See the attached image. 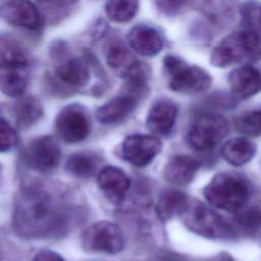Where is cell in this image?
<instances>
[{
	"label": "cell",
	"instance_id": "obj_23",
	"mask_svg": "<svg viewBox=\"0 0 261 261\" xmlns=\"http://www.w3.org/2000/svg\"><path fill=\"white\" fill-rule=\"evenodd\" d=\"M220 154L227 163L233 166H241L253 158L255 146L246 138H233L223 144Z\"/></svg>",
	"mask_w": 261,
	"mask_h": 261
},
{
	"label": "cell",
	"instance_id": "obj_17",
	"mask_svg": "<svg viewBox=\"0 0 261 261\" xmlns=\"http://www.w3.org/2000/svg\"><path fill=\"white\" fill-rule=\"evenodd\" d=\"M177 117V106L168 99H159L151 106L146 125L155 136H167L172 130Z\"/></svg>",
	"mask_w": 261,
	"mask_h": 261
},
{
	"label": "cell",
	"instance_id": "obj_21",
	"mask_svg": "<svg viewBox=\"0 0 261 261\" xmlns=\"http://www.w3.org/2000/svg\"><path fill=\"white\" fill-rule=\"evenodd\" d=\"M189 200L190 199L185 194L175 190L162 192L155 206L157 217L162 222H167L175 216H180L186 209Z\"/></svg>",
	"mask_w": 261,
	"mask_h": 261
},
{
	"label": "cell",
	"instance_id": "obj_31",
	"mask_svg": "<svg viewBox=\"0 0 261 261\" xmlns=\"http://www.w3.org/2000/svg\"><path fill=\"white\" fill-rule=\"evenodd\" d=\"M17 144V135L13 126L4 118H1V152H9Z\"/></svg>",
	"mask_w": 261,
	"mask_h": 261
},
{
	"label": "cell",
	"instance_id": "obj_16",
	"mask_svg": "<svg viewBox=\"0 0 261 261\" xmlns=\"http://www.w3.org/2000/svg\"><path fill=\"white\" fill-rule=\"evenodd\" d=\"M97 184L105 197L113 204L123 201L130 180L126 173L116 166H105L97 174Z\"/></svg>",
	"mask_w": 261,
	"mask_h": 261
},
{
	"label": "cell",
	"instance_id": "obj_20",
	"mask_svg": "<svg viewBox=\"0 0 261 261\" xmlns=\"http://www.w3.org/2000/svg\"><path fill=\"white\" fill-rule=\"evenodd\" d=\"M29 67L15 65H1L0 88L4 95L18 98L25 91L29 81Z\"/></svg>",
	"mask_w": 261,
	"mask_h": 261
},
{
	"label": "cell",
	"instance_id": "obj_24",
	"mask_svg": "<svg viewBox=\"0 0 261 261\" xmlns=\"http://www.w3.org/2000/svg\"><path fill=\"white\" fill-rule=\"evenodd\" d=\"M29 51L10 37H1V65L29 67L31 64Z\"/></svg>",
	"mask_w": 261,
	"mask_h": 261
},
{
	"label": "cell",
	"instance_id": "obj_32",
	"mask_svg": "<svg viewBox=\"0 0 261 261\" xmlns=\"http://www.w3.org/2000/svg\"><path fill=\"white\" fill-rule=\"evenodd\" d=\"M32 261H65L61 255L51 250L39 251Z\"/></svg>",
	"mask_w": 261,
	"mask_h": 261
},
{
	"label": "cell",
	"instance_id": "obj_6",
	"mask_svg": "<svg viewBox=\"0 0 261 261\" xmlns=\"http://www.w3.org/2000/svg\"><path fill=\"white\" fill-rule=\"evenodd\" d=\"M180 218L188 229L207 239L223 240L234 236L233 227L221 215L198 200H189Z\"/></svg>",
	"mask_w": 261,
	"mask_h": 261
},
{
	"label": "cell",
	"instance_id": "obj_34",
	"mask_svg": "<svg viewBox=\"0 0 261 261\" xmlns=\"http://www.w3.org/2000/svg\"><path fill=\"white\" fill-rule=\"evenodd\" d=\"M40 2H52V1H55V0H39Z\"/></svg>",
	"mask_w": 261,
	"mask_h": 261
},
{
	"label": "cell",
	"instance_id": "obj_33",
	"mask_svg": "<svg viewBox=\"0 0 261 261\" xmlns=\"http://www.w3.org/2000/svg\"><path fill=\"white\" fill-rule=\"evenodd\" d=\"M209 261H236V260L230 254L226 252H220L215 256H213Z\"/></svg>",
	"mask_w": 261,
	"mask_h": 261
},
{
	"label": "cell",
	"instance_id": "obj_9",
	"mask_svg": "<svg viewBox=\"0 0 261 261\" xmlns=\"http://www.w3.org/2000/svg\"><path fill=\"white\" fill-rule=\"evenodd\" d=\"M227 120L218 114H203L191 126L187 141L197 151L215 148L228 133Z\"/></svg>",
	"mask_w": 261,
	"mask_h": 261
},
{
	"label": "cell",
	"instance_id": "obj_4",
	"mask_svg": "<svg viewBox=\"0 0 261 261\" xmlns=\"http://www.w3.org/2000/svg\"><path fill=\"white\" fill-rule=\"evenodd\" d=\"M50 55L55 61V79L64 87L81 89L91 80V67L94 58L90 54L73 56L63 42H56L51 46Z\"/></svg>",
	"mask_w": 261,
	"mask_h": 261
},
{
	"label": "cell",
	"instance_id": "obj_27",
	"mask_svg": "<svg viewBox=\"0 0 261 261\" xmlns=\"http://www.w3.org/2000/svg\"><path fill=\"white\" fill-rule=\"evenodd\" d=\"M240 15L242 30L261 33V2L247 0L240 7Z\"/></svg>",
	"mask_w": 261,
	"mask_h": 261
},
{
	"label": "cell",
	"instance_id": "obj_22",
	"mask_svg": "<svg viewBox=\"0 0 261 261\" xmlns=\"http://www.w3.org/2000/svg\"><path fill=\"white\" fill-rule=\"evenodd\" d=\"M13 115L21 128L33 126L43 116L41 102L33 96H20L13 104Z\"/></svg>",
	"mask_w": 261,
	"mask_h": 261
},
{
	"label": "cell",
	"instance_id": "obj_1",
	"mask_svg": "<svg viewBox=\"0 0 261 261\" xmlns=\"http://www.w3.org/2000/svg\"><path fill=\"white\" fill-rule=\"evenodd\" d=\"M79 209L67 191L34 182L22 188L15 197L13 227L23 239H58L77 220Z\"/></svg>",
	"mask_w": 261,
	"mask_h": 261
},
{
	"label": "cell",
	"instance_id": "obj_7",
	"mask_svg": "<svg viewBox=\"0 0 261 261\" xmlns=\"http://www.w3.org/2000/svg\"><path fill=\"white\" fill-rule=\"evenodd\" d=\"M81 245L83 250L88 253L115 255L123 250L124 238L117 224L101 220L84 229Z\"/></svg>",
	"mask_w": 261,
	"mask_h": 261
},
{
	"label": "cell",
	"instance_id": "obj_11",
	"mask_svg": "<svg viewBox=\"0 0 261 261\" xmlns=\"http://www.w3.org/2000/svg\"><path fill=\"white\" fill-rule=\"evenodd\" d=\"M162 144L156 136L136 134L127 136L118 146L117 154L137 167L149 165L160 153Z\"/></svg>",
	"mask_w": 261,
	"mask_h": 261
},
{
	"label": "cell",
	"instance_id": "obj_13",
	"mask_svg": "<svg viewBox=\"0 0 261 261\" xmlns=\"http://www.w3.org/2000/svg\"><path fill=\"white\" fill-rule=\"evenodd\" d=\"M126 39L129 48L142 56H155L163 48L161 35L155 28L149 24H136L129 30Z\"/></svg>",
	"mask_w": 261,
	"mask_h": 261
},
{
	"label": "cell",
	"instance_id": "obj_25",
	"mask_svg": "<svg viewBox=\"0 0 261 261\" xmlns=\"http://www.w3.org/2000/svg\"><path fill=\"white\" fill-rule=\"evenodd\" d=\"M98 158L87 152H77L71 154L65 162V170L75 176L81 178H87L94 175L98 169Z\"/></svg>",
	"mask_w": 261,
	"mask_h": 261
},
{
	"label": "cell",
	"instance_id": "obj_29",
	"mask_svg": "<svg viewBox=\"0 0 261 261\" xmlns=\"http://www.w3.org/2000/svg\"><path fill=\"white\" fill-rule=\"evenodd\" d=\"M236 222L247 228V229H253L258 228V226L261 224V212L256 209H249V210H240L237 212Z\"/></svg>",
	"mask_w": 261,
	"mask_h": 261
},
{
	"label": "cell",
	"instance_id": "obj_2",
	"mask_svg": "<svg viewBox=\"0 0 261 261\" xmlns=\"http://www.w3.org/2000/svg\"><path fill=\"white\" fill-rule=\"evenodd\" d=\"M251 192V184L243 175L234 172H220L207 184L203 195L211 206L237 213L246 206Z\"/></svg>",
	"mask_w": 261,
	"mask_h": 261
},
{
	"label": "cell",
	"instance_id": "obj_10",
	"mask_svg": "<svg viewBox=\"0 0 261 261\" xmlns=\"http://www.w3.org/2000/svg\"><path fill=\"white\" fill-rule=\"evenodd\" d=\"M61 158V150L58 142L52 136L38 137L25 146L23 160L32 169L48 173L54 170Z\"/></svg>",
	"mask_w": 261,
	"mask_h": 261
},
{
	"label": "cell",
	"instance_id": "obj_8",
	"mask_svg": "<svg viewBox=\"0 0 261 261\" xmlns=\"http://www.w3.org/2000/svg\"><path fill=\"white\" fill-rule=\"evenodd\" d=\"M54 130L67 144L84 141L91 133V119L87 109L77 103L66 105L55 117Z\"/></svg>",
	"mask_w": 261,
	"mask_h": 261
},
{
	"label": "cell",
	"instance_id": "obj_15",
	"mask_svg": "<svg viewBox=\"0 0 261 261\" xmlns=\"http://www.w3.org/2000/svg\"><path fill=\"white\" fill-rule=\"evenodd\" d=\"M104 55L107 65L116 75L124 80L132 75L142 64L118 39L111 40L105 45Z\"/></svg>",
	"mask_w": 261,
	"mask_h": 261
},
{
	"label": "cell",
	"instance_id": "obj_12",
	"mask_svg": "<svg viewBox=\"0 0 261 261\" xmlns=\"http://www.w3.org/2000/svg\"><path fill=\"white\" fill-rule=\"evenodd\" d=\"M1 16L5 22L29 31H39L43 23L39 9L30 0H8L3 2Z\"/></svg>",
	"mask_w": 261,
	"mask_h": 261
},
{
	"label": "cell",
	"instance_id": "obj_30",
	"mask_svg": "<svg viewBox=\"0 0 261 261\" xmlns=\"http://www.w3.org/2000/svg\"><path fill=\"white\" fill-rule=\"evenodd\" d=\"M191 0H154L156 8L165 15L175 16L182 12Z\"/></svg>",
	"mask_w": 261,
	"mask_h": 261
},
{
	"label": "cell",
	"instance_id": "obj_19",
	"mask_svg": "<svg viewBox=\"0 0 261 261\" xmlns=\"http://www.w3.org/2000/svg\"><path fill=\"white\" fill-rule=\"evenodd\" d=\"M200 163L188 155H174L164 166L163 177L176 186H187L194 179Z\"/></svg>",
	"mask_w": 261,
	"mask_h": 261
},
{
	"label": "cell",
	"instance_id": "obj_3",
	"mask_svg": "<svg viewBox=\"0 0 261 261\" xmlns=\"http://www.w3.org/2000/svg\"><path fill=\"white\" fill-rule=\"evenodd\" d=\"M261 60V33L241 30L224 37L210 53L215 67L225 68Z\"/></svg>",
	"mask_w": 261,
	"mask_h": 261
},
{
	"label": "cell",
	"instance_id": "obj_18",
	"mask_svg": "<svg viewBox=\"0 0 261 261\" xmlns=\"http://www.w3.org/2000/svg\"><path fill=\"white\" fill-rule=\"evenodd\" d=\"M227 82L231 94L238 99L250 98L261 91V73L251 65H242L231 70Z\"/></svg>",
	"mask_w": 261,
	"mask_h": 261
},
{
	"label": "cell",
	"instance_id": "obj_26",
	"mask_svg": "<svg viewBox=\"0 0 261 261\" xmlns=\"http://www.w3.org/2000/svg\"><path fill=\"white\" fill-rule=\"evenodd\" d=\"M139 4V0H108L105 13L114 22H127L136 16Z\"/></svg>",
	"mask_w": 261,
	"mask_h": 261
},
{
	"label": "cell",
	"instance_id": "obj_5",
	"mask_svg": "<svg viewBox=\"0 0 261 261\" xmlns=\"http://www.w3.org/2000/svg\"><path fill=\"white\" fill-rule=\"evenodd\" d=\"M163 68L168 77V88L178 94H200L207 91L212 84V77L207 70L198 65L187 64L179 56L166 55Z\"/></svg>",
	"mask_w": 261,
	"mask_h": 261
},
{
	"label": "cell",
	"instance_id": "obj_28",
	"mask_svg": "<svg viewBox=\"0 0 261 261\" xmlns=\"http://www.w3.org/2000/svg\"><path fill=\"white\" fill-rule=\"evenodd\" d=\"M234 128L248 137L261 135V110H251L240 114L234 119Z\"/></svg>",
	"mask_w": 261,
	"mask_h": 261
},
{
	"label": "cell",
	"instance_id": "obj_14",
	"mask_svg": "<svg viewBox=\"0 0 261 261\" xmlns=\"http://www.w3.org/2000/svg\"><path fill=\"white\" fill-rule=\"evenodd\" d=\"M139 101L140 97L123 91L120 95L98 107L95 116L103 124L117 123L126 118L136 109Z\"/></svg>",
	"mask_w": 261,
	"mask_h": 261
}]
</instances>
